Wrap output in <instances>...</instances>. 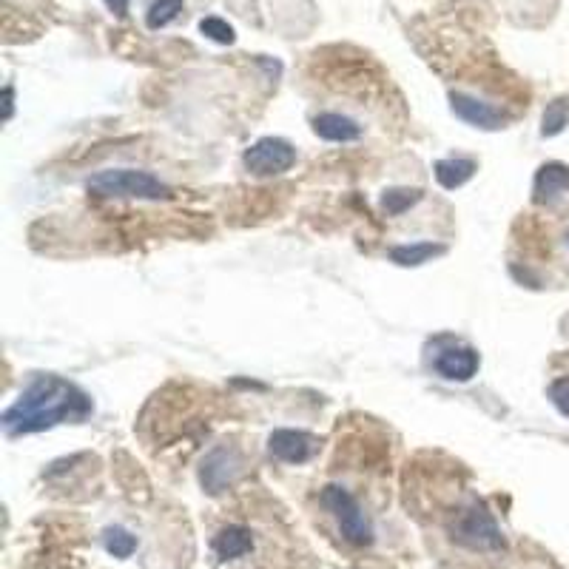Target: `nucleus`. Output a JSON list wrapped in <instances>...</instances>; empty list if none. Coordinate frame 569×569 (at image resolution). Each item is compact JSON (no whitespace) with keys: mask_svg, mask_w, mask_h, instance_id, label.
<instances>
[{"mask_svg":"<svg viewBox=\"0 0 569 569\" xmlns=\"http://www.w3.org/2000/svg\"><path fill=\"white\" fill-rule=\"evenodd\" d=\"M92 399L72 382L60 376H37L32 385L20 393V399L3 413L6 436H29L43 433L63 422H86L92 416Z\"/></svg>","mask_w":569,"mask_h":569,"instance_id":"obj_1","label":"nucleus"},{"mask_svg":"<svg viewBox=\"0 0 569 569\" xmlns=\"http://www.w3.org/2000/svg\"><path fill=\"white\" fill-rule=\"evenodd\" d=\"M447 248L439 245V242H413V245H396L390 248V262L402 265V268H419L430 259L444 257Z\"/></svg>","mask_w":569,"mask_h":569,"instance_id":"obj_13","label":"nucleus"},{"mask_svg":"<svg viewBox=\"0 0 569 569\" xmlns=\"http://www.w3.org/2000/svg\"><path fill=\"white\" fill-rule=\"evenodd\" d=\"M103 544H106V550H109L114 558H131L134 550H137V538H134L129 530H123V527H109V530L103 533Z\"/></svg>","mask_w":569,"mask_h":569,"instance_id":"obj_18","label":"nucleus"},{"mask_svg":"<svg viewBox=\"0 0 569 569\" xmlns=\"http://www.w3.org/2000/svg\"><path fill=\"white\" fill-rule=\"evenodd\" d=\"M569 194V168L564 163H547L538 168L533 183V200L535 202H552L558 197Z\"/></svg>","mask_w":569,"mask_h":569,"instance_id":"obj_10","label":"nucleus"},{"mask_svg":"<svg viewBox=\"0 0 569 569\" xmlns=\"http://www.w3.org/2000/svg\"><path fill=\"white\" fill-rule=\"evenodd\" d=\"M106 6H109L111 15H117V18H126V12H129V0H103Z\"/></svg>","mask_w":569,"mask_h":569,"instance_id":"obj_21","label":"nucleus"},{"mask_svg":"<svg viewBox=\"0 0 569 569\" xmlns=\"http://www.w3.org/2000/svg\"><path fill=\"white\" fill-rule=\"evenodd\" d=\"M422 188H387L382 194V211L387 217H402L416 202H422Z\"/></svg>","mask_w":569,"mask_h":569,"instance_id":"obj_15","label":"nucleus"},{"mask_svg":"<svg viewBox=\"0 0 569 569\" xmlns=\"http://www.w3.org/2000/svg\"><path fill=\"white\" fill-rule=\"evenodd\" d=\"M185 0H154L151 6H148L146 12V26L148 29H163L168 23H174V20L180 18V12H183Z\"/></svg>","mask_w":569,"mask_h":569,"instance_id":"obj_16","label":"nucleus"},{"mask_svg":"<svg viewBox=\"0 0 569 569\" xmlns=\"http://www.w3.org/2000/svg\"><path fill=\"white\" fill-rule=\"evenodd\" d=\"M478 368H481L478 350L467 348V345L441 350L439 359H436V373L447 382H470Z\"/></svg>","mask_w":569,"mask_h":569,"instance_id":"obj_9","label":"nucleus"},{"mask_svg":"<svg viewBox=\"0 0 569 569\" xmlns=\"http://www.w3.org/2000/svg\"><path fill=\"white\" fill-rule=\"evenodd\" d=\"M433 171H436V180H439L441 188L456 191V188H461L467 180H473L476 163L467 160V157H453V160H439Z\"/></svg>","mask_w":569,"mask_h":569,"instance_id":"obj_14","label":"nucleus"},{"mask_svg":"<svg viewBox=\"0 0 569 569\" xmlns=\"http://www.w3.org/2000/svg\"><path fill=\"white\" fill-rule=\"evenodd\" d=\"M450 106L456 111V117H461L470 126H476V129L498 131L504 129V123H507V117L501 111L493 109L490 103H481L476 97H470V94L453 92L450 94Z\"/></svg>","mask_w":569,"mask_h":569,"instance_id":"obj_8","label":"nucleus"},{"mask_svg":"<svg viewBox=\"0 0 569 569\" xmlns=\"http://www.w3.org/2000/svg\"><path fill=\"white\" fill-rule=\"evenodd\" d=\"M242 163L254 177H276L294 166L296 148L282 137H262L251 148H245Z\"/></svg>","mask_w":569,"mask_h":569,"instance_id":"obj_5","label":"nucleus"},{"mask_svg":"<svg viewBox=\"0 0 569 569\" xmlns=\"http://www.w3.org/2000/svg\"><path fill=\"white\" fill-rule=\"evenodd\" d=\"M322 504L331 510V515L339 524V533L345 535V541L356 544V547H368L373 544V524L359 507V501L350 496L345 487L339 484H328L322 490Z\"/></svg>","mask_w":569,"mask_h":569,"instance_id":"obj_3","label":"nucleus"},{"mask_svg":"<svg viewBox=\"0 0 569 569\" xmlns=\"http://www.w3.org/2000/svg\"><path fill=\"white\" fill-rule=\"evenodd\" d=\"M313 131L322 137V140H331V143H353L362 137V126L356 120H350L345 114H333L325 111L313 120Z\"/></svg>","mask_w":569,"mask_h":569,"instance_id":"obj_11","label":"nucleus"},{"mask_svg":"<svg viewBox=\"0 0 569 569\" xmlns=\"http://www.w3.org/2000/svg\"><path fill=\"white\" fill-rule=\"evenodd\" d=\"M200 32L208 40H214V43H222V46H231L234 40H237V32H234V26H228L222 18H202L200 20Z\"/></svg>","mask_w":569,"mask_h":569,"instance_id":"obj_19","label":"nucleus"},{"mask_svg":"<svg viewBox=\"0 0 569 569\" xmlns=\"http://www.w3.org/2000/svg\"><path fill=\"white\" fill-rule=\"evenodd\" d=\"M550 402L558 407L561 416L569 419V376H561L550 385Z\"/></svg>","mask_w":569,"mask_h":569,"instance_id":"obj_20","label":"nucleus"},{"mask_svg":"<svg viewBox=\"0 0 569 569\" xmlns=\"http://www.w3.org/2000/svg\"><path fill=\"white\" fill-rule=\"evenodd\" d=\"M569 123V100L567 97H558V100H552L547 111H544V120H541V134L544 137H555V134H561V131L567 129Z\"/></svg>","mask_w":569,"mask_h":569,"instance_id":"obj_17","label":"nucleus"},{"mask_svg":"<svg viewBox=\"0 0 569 569\" xmlns=\"http://www.w3.org/2000/svg\"><path fill=\"white\" fill-rule=\"evenodd\" d=\"M251 550H254V535H251L248 527H239V524L222 527L217 538H214V552H217L220 561H237Z\"/></svg>","mask_w":569,"mask_h":569,"instance_id":"obj_12","label":"nucleus"},{"mask_svg":"<svg viewBox=\"0 0 569 569\" xmlns=\"http://www.w3.org/2000/svg\"><path fill=\"white\" fill-rule=\"evenodd\" d=\"M271 456L285 464H302L316 453V439L305 430H274L268 439Z\"/></svg>","mask_w":569,"mask_h":569,"instance_id":"obj_7","label":"nucleus"},{"mask_svg":"<svg viewBox=\"0 0 569 569\" xmlns=\"http://www.w3.org/2000/svg\"><path fill=\"white\" fill-rule=\"evenodd\" d=\"M86 188L97 197H129V200H168L171 188L154 174L137 168H109L89 177Z\"/></svg>","mask_w":569,"mask_h":569,"instance_id":"obj_2","label":"nucleus"},{"mask_svg":"<svg viewBox=\"0 0 569 569\" xmlns=\"http://www.w3.org/2000/svg\"><path fill=\"white\" fill-rule=\"evenodd\" d=\"M12 97H15L12 86H6V89H3V100H6V120L12 117Z\"/></svg>","mask_w":569,"mask_h":569,"instance_id":"obj_22","label":"nucleus"},{"mask_svg":"<svg viewBox=\"0 0 569 569\" xmlns=\"http://www.w3.org/2000/svg\"><path fill=\"white\" fill-rule=\"evenodd\" d=\"M237 476H239V456L234 450H228V447L211 450V453L205 456V461H202L200 481L211 496H217V493H222L228 484H234V478Z\"/></svg>","mask_w":569,"mask_h":569,"instance_id":"obj_6","label":"nucleus"},{"mask_svg":"<svg viewBox=\"0 0 569 569\" xmlns=\"http://www.w3.org/2000/svg\"><path fill=\"white\" fill-rule=\"evenodd\" d=\"M453 538L467 550H504V535L493 513L481 501H473L467 510H461L453 524Z\"/></svg>","mask_w":569,"mask_h":569,"instance_id":"obj_4","label":"nucleus"}]
</instances>
